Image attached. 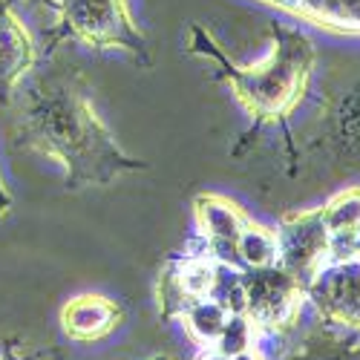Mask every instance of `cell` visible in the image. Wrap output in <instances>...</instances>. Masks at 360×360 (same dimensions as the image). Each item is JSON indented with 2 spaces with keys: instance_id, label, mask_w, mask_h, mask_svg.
<instances>
[{
  "instance_id": "obj_1",
  "label": "cell",
  "mask_w": 360,
  "mask_h": 360,
  "mask_svg": "<svg viewBox=\"0 0 360 360\" xmlns=\"http://www.w3.org/2000/svg\"><path fill=\"white\" fill-rule=\"evenodd\" d=\"M6 107L12 112V141L61 162L67 167V188L72 191L107 185L118 173L147 167L122 153L93 110L84 75L52 52L41 67L29 70Z\"/></svg>"
},
{
  "instance_id": "obj_2",
  "label": "cell",
  "mask_w": 360,
  "mask_h": 360,
  "mask_svg": "<svg viewBox=\"0 0 360 360\" xmlns=\"http://www.w3.org/2000/svg\"><path fill=\"white\" fill-rule=\"evenodd\" d=\"M271 35H274V49L257 67L233 64L219 49L214 35L199 23L191 26V41H188V52L211 58L219 67L217 75L233 86L236 98L248 107L251 115H257V122L283 118L303 96L314 67V46L303 32L271 23Z\"/></svg>"
},
{
  "instance_id": "obj_3",
  "label": "cell",
  "mask_w": 360,
  "mask_h": 360,
  "mask_svg": "<svg viewBox=\"0 0 360 360\" xmlns=\"http://www.w3.org/2000/svg\"><path fill=\"white\" fill-rule=\"evenodd\" d=\"M58 23L46 38V55L58 41L72 38L93 49H124L141 67H150V49L130 18L127 0H52Z\"/></svg>"
},
{
  "instance_id": "obj_4",
  "label": "cell",
  "mask_w": 360,
  "mask_h": 360,
  "mask_svg": "<svg viewBox=\"0 0 360 360\" xmlns=\"http://www.w3.org/2000/svg\"><path fill=\"white\" fill-rule=\"evenodd\" d=\"M277 245H280V257H277L280 268H285L306 288L317 274L320 259L332 248V236H328L323 225L320 211H309V214H294L280 225Z\"/></svg>"
},
{
  "instance_id": "obj_5",
  "label": "cell",
  "mask_w": 360,
  "mask_h": 360,
  "mask_svg": "<svg viewBox=\"0 0 360 360\" xmlns=\"http://www.w3.org/2000/svg\"><path fill=\"white\" fill-rule=\"evenodd\" d=\"M245 285V311L251 320L262 326H283L297 314V300H300V285L285 268L268 265V268H254L251 277H243Z\"/></svg>"
},
{
  "instance_id": "obj_6",
  "label": "cell",
  "mask_w": 360,
  "mask_h": 360,
  "mask_svg": "<svg viewBox=\"0 0 360 360\" xmlns=\"http://www.w3.org/2000/svg\"><path fill=\"white\" fill-rule=\"evenodd\" d=\"M38 64V49L9 0H0V107H6L15 86Z\"/></svg>"
},
{
  "instance_id": "obj_7",
  "label": "cell",
  "mask_w": 360,
  "mask_h": 360,
  "mask_svg": "<svg viewBox=\"0 0 360 360\" xmlns=\"http://www.w3.org/2000/svg\"><path fill=\"white\" fill-rule=\"evenodd\" d=\"M306 288L323 314L346 323H360V268H338L328 274H314Z\"/></svg>"
},
{
  "instance_id": "obj_8",
  "label": "cell",
  "mask_w": 360,
  "mask_h": 360,
  "mask_svg": "<svg viewBox=\"0 0 360 360\" xmlns=\"http://www.w3.org/2000/svg\"><path fill=\"white\" fill-rule=\"evenodd\" d=\"M311 26L340 35H360V0H259Z\"/></svg>"
},
{
  "instance_id": "obj_9",
  "label": "cell",
  "mask_w": 360,
  "mask_h": 360,
  "mask_svg": "<svg viewBox=\"0 0 360 360\" xmlns=\"http://www.w3.org/2000/svg\"><path fill=\"white\" fill-rule=\"evenodd\" d=\"M196 222L199 231L217 245H225L233 251L239 233L245 231L248 217L239 207L222 196H199L196 199Z\"/></svg>"
},
{
  "instance_id": "obj_10",
  "label": "cell",
  "mask_w": 360,
  "mask_h": 360,
  "mask_svg": "<svg viewBox=\"0 0 360 360\" xmlns=\"http://www.w3.org/2000/svg\"><path fill=\"white\" fill-rule=\"evenodd\" d=\"M64 328L78 338V340H96L101 335H107L118 320V309L110 303L107 297H96V294H84L75 297L72 303L64 309L61 314Z\"/></svg>"
},
{
  "instance_id": "obj_11",
  "label": "cell",
  "mask_w": 360,
  "mask_h": 360,
  "mask_svg": "<svg viewBox=\"0 0 360 360\" xmlns=\"http://www.w3.org/2000/svg\"><path fill=\"white\" fill-rule=\"evenodd\" d=\"M323 225L328 236H360V188H352L335 196L326 207H320Z\"/></svg>"
},
{
  "instance_id": "obj_12",
  "label": "cell",
  "mask_w": 360,
  "mask_h": 360,
  "mask_svg": "<svg viewBox=\"0 0 360 360\" xmlns=\"http://www.w3.org/2000/svg\"><path fill=\"white\" fill-rule=\"evenodd\" d=\"M233 251L239 254L245 265L251 268H268V265H277V257H280V245H277V233H271L262 225H254L248 222L245 231L239 233Z\"/></svg>"
},
{
  "instance_id": "obj_13",
  "label": "cell",
  "mask_w": 360,
  "mask_h": 360,
  "mask_svg": "<svg viewBox=\"0 0 360 360\" xmlns=\"http://www.w3.org/2000/svg\"><path fill=\"white\" fill-rule=\"evenodd\" d=\"M228 317H231V311L222 303H217L214 297H202L185 309V323L191 328V335L202 343H217Z\"/></svg>"
},
{
  "instance_id": "obj_14",
  "label": "cell",
  "mask_w": 360,
  "mask_h": 360,
  "mask_svg": "<svg viewBox=\"0 0 360 360\" xmlns=\"http://www.w3.org/2000/svg\"><path fill=\"white\" fill-rule=\"evenodd\" d=\"M251 338H254V323L248 314H231L222 335L217 340V352H222L225 357H233L239 352L251 349Z\"/></svg>"
},
{
  "instance_id": "obj_15",
  "label": "cell",
  "mask_w": 360,
  "mask_h": 360,
  "mask_svg": "<svg viewBox=\"0 0 360 360\" xmlns=\"http://www.w3.org/2000/svg\"><path fill=\"white\" fill-rule=\"evenodd\" d=\"M9 207H12V196H9L6 185H4V176H0V217H6Z\"/></svg>"
},
{
  "instance_id": "obj_16",
  "label": "cell",
  "mask_w": 360,
  "mask_h": 360,
  "mask_svg": "<svg viewBox=\"0 0 360 360\" xmlns=\"http://www.w3.org/2000/svg\"><path fill=\"white\" fill-rule=\"evenodd\" d=\"M26 4L35 9H52V0H26Z\"/></svg>"
},
{
  "instance_id": "obj_17",
  "label": "cell",
  "mask_w": 360,
  "mask_h": 360,
  "mask_svg": "<svg viewBox=\"0 0 360 360\" xmlns=\"http://www.w3.org/2000/svg\"><path fill=\"white\" fill-rule=\"evenodd\" d=\"M228 360H259V357H254L251 352H239V354H233V357H228Z\"/></svg>"
},
{
  "instance_id": "obj_18",
  "label": "cell",
  "mask_w": 360,
  "mask_h": 360,
  "mask_svg": "<svg viewBox=\"0 0 360 360\" xmlns=\"http://www.w3.org/2000/svg\"><path fill=\"white\" fill-rule=\"evenodd\" d=\"M202 360H228V357H225L222 352H211V354H205Z\"/></svg>"
},
{
  "instance_id": "obj_19",
  "label": "cell",
  "mask_w": 360,
  "mask_h": 360,
  "mask_svg": "<svg viewBox=\"0 0 360 360\" xmlns=\"http://www.w3.org/2000/svg\"><path fill=\"white\" fill-rule=\"evenodd\" d=\"M354 251H357V254H360V245H357V248H354Z\"/></svg>"
}]
</instances>
